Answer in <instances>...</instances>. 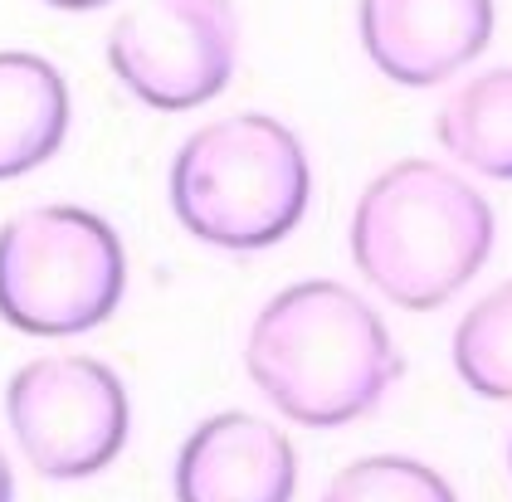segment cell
I'll return each instance as SVG.
<instances>
[{
    "label": "cell",
    "instance_id": "1",
    "mask_svg": "<svg viewBox=\"0 0 512 502\" xmlns=\"http://www.w3.org/2000/svg\"><path fill=\"white\" fill-rule=\"evenodd\" d=\"M244 371L283 420L342 429L391 395L405 361L381 312L356 288L308 278L259 308L244 342Z\"/></svg>",
    "mask_w": 512,
    "mask_h": 502
},
{
    "label": "cell",
    "instance_id": "2",
    "mask_svg": "<svg viewBox=\"0 0 512 502\" xmlns=\"http://www.w3.org/2000/svg\"><path fill=\"white\" fill-rule=\"evenodd\" d=\"M493 205L430 156L386 166L352 210L361 278L405 312L444 308L493 254Z\"/></svg>",
    "mask_w": 512,
    "mask_h": 502
},
{
    "label": "cell",
    "instance_id": "3",
    "mask_svg": "<svg viewBox=\"0 0 512 502\" xmlns=\"http://www.w3.org/2000/svg\"><path fill=\"white\" fill-rule=\"evenodd\" d=\"M171 215L181 230L230 254L274 249L303 225L313 171L288 122L230 113L196 127L166 171Z\"/></svg>",
    "mask_w": 512,
    "mask_h": 502
},
{
    "label": "cell",
    "instance_id": "4",
    "mask_svg": "<svg viewBox=\"0 0 512 502\" xmlns=\"http://www.w3.org/2000/svg\"><path fill=\"white\" fill-rule=\"evenodd\" d=\"M127 254L83 205H30L0 225V322L25 337H83L118 312Z\"/></svg>",
    "mask_w": 512,
    "mask_h": 502
},
{
    "label": "cell",
    "instance_id": "5",
    "mask_svg": "<svg viewBox=\"0 0 512 502\" xmlns=\"http://www.w3.org/2000/svg\"><path fill=\"white\" fill-rule=\"evenodd\" d=\"M5 420L15 449L40 478L79 483L127 449L132 400L113 366L83 351L25 361L5 386Z\"/></svg>",
    "mask_w": 512,
    "mask_h": 502
},
{
    "label": "cell",
    "instance_id": "6",
    "mask_svg": "<svg viewBox=\"0 0 512 502\" xmlns=\"http://www.w3.org/2000/svg\"><path fill=\"white\" fill-rule=\"evenodd\" d=\"M108 64L157 113L205 108L239 64L235 0H132L108 30Z\"/></svg>",
    "mask_w": 512,
    "mask_h": 502
},
{
    "label": "cell",
    "instance_id": "7",
    "mask_svg": "<svg viewBox=\"0 0 512 502\" xmlns=\"http://www.w3.org/2000/svg\"><path fill=\"white\" fill-rule=\"evenodd\" d=\"M356 30L376 74L434 88L488 49L493 0H356Z\"/></svg>",
    "mask_w": 512,
    "mask_h": 502
},
{
    "label": "cell",
    "instance_id": "8",
    "mask_svg": "<svg viewBox=\"0 0 512 502\" xmlns=\"http://www.w3.org/2000/svg\"><path fill=\"white\" fill-rule=\"evenodd\" d=\"M171 488L176 502H293L298 449L269 420L225 410L186 434Z\"/></svg>",
    "mask_w": 512,
    "mask_h": 502
},
{
    "label": "cell",
    "instance_id": "9",
    "mask_svg": "<svg viewBox=\"0 0 512 502\" xmlns=\"http://www.w3.org/2000/svg\"><path fill=\"white\" fill-rule=\"evenodd\" d=\"M69 137V83L30 49H0V181L30 176Z\"/></svg>",
    "mask_w": 512,
    "mask_h": 502
},
{
    "label": "cell",
    "instance_id": "10",
    "mask_svg": "<svg viewBox=\"0 0 512 502\" xmlns=\"http://www.w3.org/2000/svg\"><path fill=\"white\" fill-rule=\"evenodd\" d=\"M439 147L488 181H512V64L464 78L434 117Z\"/></svg>",
    "mask_w": 512,
    "mask_h": 502
},
{
    "label": "cell",
    "instance_id": "11",
    "mask_svg": "<svg viewBox=\"0 0 512 502\" xmlns=\"http://www.w3.org/2000/svg\"><path fill=\"white\" fill-rule=\"evenodd\" d=\"M454 371L483 400H512V278L454 327Z\"/></svg>",
    "mask_w": 512,
    "mask_h": 502
},
{
    "label": "cell",
    "instance_id": "12",
    "mask_svg": "<svg viewBox=\"0 0 512 502\" xmlns=\"http://www.w3.org/2000/svg\"><path fill=\"white\" fill-rule=\"evenodd\" d=\"M317 502H459L444 473L410 454H371L347 464Z\"/></svg>",
    "mask_w": 512,
    "mask_h": 502
},
{
    "label": "cell",
    "instance_id": "13",
    "mask_svg": "<svg viewBox=\"0 0 512 502\" xmlns=\"http://www.w3.org/2000/svg\"><path fill=\"white\" fill-rule=\"evenodd\" d=\"M0 502H15V468L5 459V449H0Z\"/></svg>",
    "mask_w": 512,
    "mask_h": 502
},
{
    "label": "cell",
    "instance_id": "14",
    "mask_svg": "<svg viewBox=\"0 0 512 502\" xmlns=\"http://www.w3.org/2000/svg\"><path fill=\"white\" fill-rule=\"evenodd\" d=\"M44 5H54V10H98L108 0H44Z\"/></svg>",
    "mask_w": 512,
    "mask_h": 502
},
{
    "label": "cell",
    "instance_id": "15",
    "mask_svg": "<svg viewBox=\"0 0 512 502\" xmlns=\"http://www.w3.org/2000/svg\"><path fill=\"white\" fill-rule=\"evenodd\" d=\"M508 468H512V439H508Z\"/></svg>",
    "mask_w": 512,
    "mask_h": 502
}]
</instances>
